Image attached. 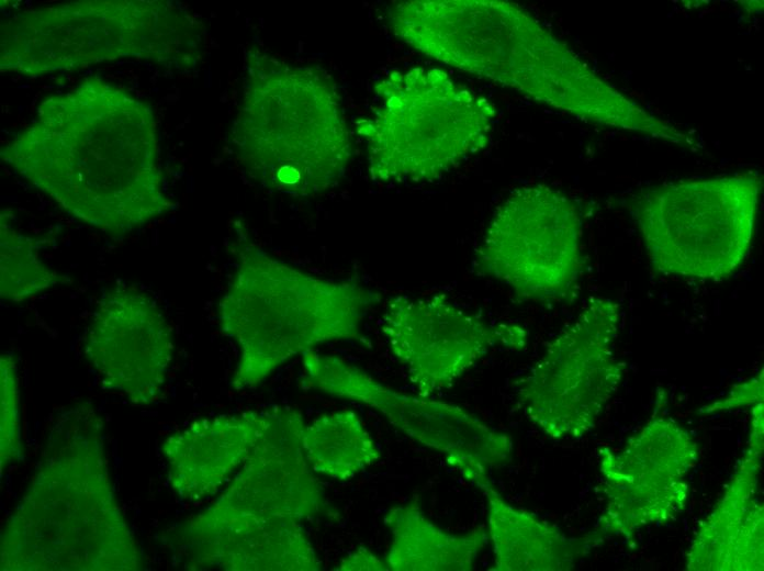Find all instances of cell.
Masks as SVG:
<instances>
[{
  "instance_id": "7",
  "label": "cell",
  "mask_w": 764,
  "mask_h": 571,
  "mask_svg": "<svg viewBox=\"0 0 764 571\" xmlns=\"http://www.w3.org/2000/svg\"><path fill=\"white\" fill-rule=\"evenodd\" d=\"M374 107L356 121L378 182H430L482 150L494 104L440 68L392 70L374 86Z\"/></svg>"
},
{
  "instance_id": "20",
  "label": "cell",
  "mask_w": 764,
  "mask_h": 571,
  "mask_svg": "<svg viewBox=\"0 0 764 571\" xmlns=\"http://www.w3.org/2000/svg\"><path fill=\"white\" fill-rule=\"evenodd\" d=\"M383 523L391 538L384 557L390 571H470L488 541L482 527L464 534L442 529L417 495L387 508Z\"/></svg>"
},
{
  "instance_id": "23",
  "label": "cell",
  "mask_w": 764,
  "mask_h": 571,
  "mask_svg": "<svg viewBox=\"0 0 764 571\" xmlns=\"http://www.w3.org/2000/svg\"><path fill=\"white\" fill-rule=\"evenodd\" d=\"M21 396L16 358L0 357V472L1 478L22 457Z\"/></svg>"
},
{
  "instance_id": "19",
  "label": "cell",
  "mask_w": 764,
  "mask_h": 571,
  "mask_svg": "<svg viewBox=\"0 0 764 571\" xmlns=\"http://www.w3.org/2000/svg\"><path fill=\"white\" fill-rule=\"evenodd\" d=\"M487 510L492 571H569L583 556L586 541L568 537L555 526L508 503L493 486L481 490Z\"/></svg>"
},
{
  "instance_id": "16",
  "label": "cell",
  "mask_w": 764,
  "mask_h": 571,
  "mask_svg": "<svg viewBox=\"0 0 764 571\" xmlns=\"http://www.w3.org/2000/svg\"><path fill=\"white\" fill-rule=\"evenodd\" d=\"M164 544L187 570L319 571L324 564L292 519L217 517L202 510L176 524Z\"/></svg>"
},
{
  "instance_id": "15",
  "label": "cell",
  "mask_w": 764,
  "mask_h": 571,
  "mask_svg": "<svg viewBox=\"0 0 764 571\" xmlns=\"http://www.w3.org/2000/svg\"><path fill=\"white\" fill-rule=\"evenodd\" d=\"M268 429L220 495L203 511L212 516L300 523L326 514L323 485L308 466L302 413L290 406L269 407Z\"/></svg>"
},
{
  "instance_id": "17",
  "label": "cell",
  "mask_w": 764,
  "mask_h": 571,
  "mask_svg": "<svg viewBox=\"0 0 764 571\" xmlns=\"http://www.w3.org/2000/svg\"><path fill=\"white\" fill-rule=\"evenodd\" d=\"M763 401L753 405L746 448L714 510L699 523L686 553L690 571H760L764 567L763 505L757 497L763 457Z\"/></svg>"
},
{
  "instance_id": "10",
  "label": "cell",
  "mask_w": 764,
  "mask_h": 571,
  "mask_svg": "<svg viewBox=\"0 0 764 571\" xmlns=\"http://www.w3.org/2000/svg\"><path fill=\"white\" fill-rule=\"evenodd\" d=\"M619 323L616 301L589 298L515 382L525 416L550 438L586 435L617 392L626 368L615 350Z\"/></svg>"
},
{
  "instance_id": "4",
  "label": "cell",
  "mask_w": 764,
  "mask_h": 571,
  "mask_svg": "<svg viewBox=\"0 0 764 571\" xmlns=\"http://www.w3.org/2000/svg\"><path fill=\"white\" fill-rule=\"evenodd\" d=\"M229 235L234 269L217 320L238 351L233 390L257 388L323 344L363 338L364 320L382 301L379 291L357 278H323L274 257L241 220L232 222Z\"/></svg>"
},
{
  "instance_id": "1",
  "label": "cell",
  "mask_w": 764,
  "mask_h": 571,
  "mask_svg": "<svg viewBox=\"0 0 764 571\" xmlns=\"http://www.w3.org/2000/svg\"><path fill=\"white\" fill-rule=\"evenodd\" d=\"M0 157L61 211L112 238L176 208L151 105L99 76L44 98Z\"/></svg>"
},
{
  "instance_id": "14",
  "label": "cell",
  "mask_w": 764,
  "mask_h": 571,
  "mask_svg": "<svg viewBox=\"0 0 764 571\" xmlns=\"http://www.w3.org/2000/svg\"><path fill=\"white\" fill-rule=\"evenodd\" d=\"M83 354L105 391L135 406L160 399L175 356L172 327L157 302L117 282L98 300L83 335Z\"/></svg>"
},
{
  "instance_id": "21",
  "label": "cell",
  "mask_w": 764,
  "mask_h": 571,
  "mask_svg": "<svg viewBox=\"0 0 764 571\" xmlns=\"http://www.w3.org/2000/svg\"><path fill=\"white\" fill-rule=\"evenodd\" d=\"M302 447L311 469L337 481L353 479L381 458V450L359 415L328 412L304 425Z\"/></svg>"
},
{
  "instance_id": "25",
  "label": "cell",
  "mask_w": 764,
  "mask_h": 571,
  "mask_svg": "<svg viewBox=\"0 0 764 571\" xmlns=\"http://www.w3.org/2000/svg\"><path fill=\"white\" fill-rule=\"evenodd\" d=\"M335 570L339 571H386L384 558L367 547H358L342 557Z\"/></svg>"
},
{
  "instance_id": "9",
  "label": "cell",
  "mask_w": 764,
  "mask_h": 571,
  "mask_svg": "<svg viewBox=\"0 0 764 571\" xmlns=\"http://www.w3.org/2000/svg\"><path fill=\"white\" fill-rule=\"evenodd\" d=\"M582 233L580 206L569 194L547 184L524 186L495 209L472 268L520 300H565L582 275Z\"/></svg>"
},
{
  "instance_id": "8",
  "label": "cell",
  "mask_w": 764,
  "mask_h": 571,
  "mask_svg": "<svg viewBox=\"0 0 764 571\" xmlns=\"http://www.w3.org/2000/svg\"><path fill=\"white\" fill-rule=\"evenodd\" d=\"M762 184V176L750 170L634 193L628 210L652 268L707 281L732 276L752 244Z\"/></svg>"
},
{
  "instance_id": "5",
  "label": "cell",
  "mask_w": 764,
  "mask_h": 571,
  "mask_svg": "<svg viewBox=\"0 0 764 571\" xmlns=\"http://www.w3.org/2000/svg\"><path fill=\"white\" fill-rule=\"evenodd\" d=\"M229 138L256 186L294 197L337 186L352 156L351 133L330 75L257 47L246 55Z\"/></svg>"
},
{
  "instance_id": "11",
  "label": "cell",
  "mask_w": 764,
  "mask_h": 571,
  "mask_svg": "<svg viewBox=\"0 0 764 571\" xmlns=\"http://www.w3.org/2000/svg\"><path fill=\"white\" fill-rule=\"evenodd\" d=\"M300 385L375 411L414 441L440 452L463 480L480 490L491 484L493 469L512 459L514 441L508 434L457 404L398 392L337 356L304 354Z\"/></svg>"
},
{
  "instance_id": "13",
  "label": "cell",
  "mask_w": 764,
  "mask_h": 571,
  "mask_svg": "<svg viewBox=\"0 0 764 571\" xmlns=\"http://www.w3.org/2000/svg\"><path fill=\"white\" fill-rule=\"evenodd\" d=\"M698 445L671 417H653L618 452L599 451L606 506L604 531L633 538L636 531L676 518L685 508Z\"/></svg>"
},
{
  "instance_id": "3",
  "label": "cell",
  "mask_w": 764,
  "mask_h": 571,
  "mask_svg": "<svg viewBox=\"0 0 764 571\" xmlns=\"http://www.w3.org/2000/svg\"><path fill=\"white\" fill-rule=\"evenodd\" d=\"M144 557L110 475L105 423L88 401L46 427L0 535L2 571H136Z\"/></svg>"
},
{
  "instance_id": "2",
  "label": "cell",
  "mask_w": 764,
  "mask_h": 571,
  "mask_svg": "<svg viewBox=\"0 0 764 571\" xmlns=\"http://www.w3.org/2000/svg\"><path fill=\"white\" fill-rule=\"evenodd\" d=\"M402 42L600 127L643 133L650 112L604 79L523 7L504 0H409L386 9Z\"/></svg>"
},
{
  "instance_id": "24",
  "label": "cell",
  "mask_w": 764,
  "mask_h": 571,
  "mask_svg": "<svg viewBox=\"0 0 764 571\" xmlns=\"http://www.w3.org/2000/svg\"><path fill=\"white\" fill-rule=\"evenodd\" d=\"M763 401V369L753 378L733 387L723 398L699 410L701 414L726 412L743 406H753Z\"/></svg>"
},
{
  "instance_id": "6",
  "label": "cell",
  "mask_w": 764,
  "mask_h": 571,
  "mask_svg": "<svg viewBox=\"0 0 764 571\" xmlns=\"http://www.w3.org/2000/svg\"><path fill=\"white\" fill-rule=\"evenodd\" d=\"M203 22L166 0H80L37 7L1 23L0 69L25 78L136 58L172 72L196 67Z\"/></svg>"
},
{
  "instance_id": "18",
  "label": "cell",
  "mask_w": 764,
  "mask_h": 571,
  "mask_svg": "<svg viewBox=\"0 0 764 571\" xmlns=\"http://www.w3.org/2000/svg\"><path fill=\"white\" fill-rule=\"evenodd\" d=\"M269 423L268 407L200 418L169 434L160 451L172 493L191 504L217 494L254 451Z\"/></svg>"
},
{
  "instance_id": "12",
  "label": "cell",
  "mask_w": 764,
  "mask_h": 571,
  "mask_svg": "<svg viewBox=\"0 0 764 571\" xmlns=\"http://www.w3.org/2000/svg\"><path fill=\"white\" fill-rule=\"evenodd\" d=\"M385 343L418 394L451 388L493 348L523 349L526 331L493 324L445 295H396L381 315Z\"/></svg>"
},
{
  "instance_id": "22",
  "label": "cell",
  "mask_w": 764,
  "mask_h": 571,
  "mask_svg": "<svg viewBox=\"0 0 764 571\" xmlns=\"http://www.w3.org/2000/svg\"><path fill=\"white\" fill-rule=\"evenodd\" d=\"M8 210L0 216V295L9 302H24L59 286L71 283L69 276L48 267L41 258V240L12 225Z\"/></svg>"
}]
</instances>
